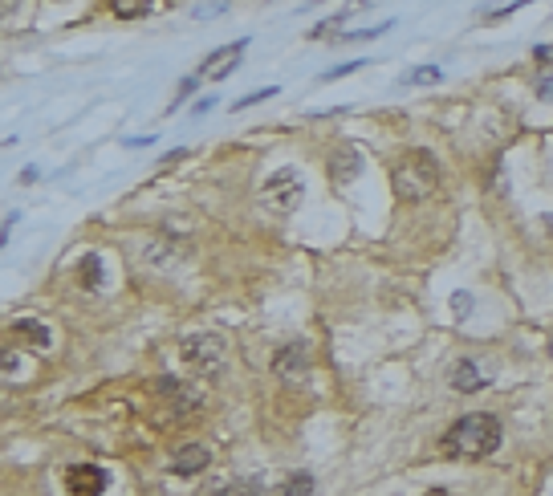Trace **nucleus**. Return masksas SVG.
I'll return each mask as SVG.
<instances>
[{
    "label": "nucleus",
    "instance_id": "nucleus-1",
    "mask_svg": "<svg viewBox=\"0 0 553 496\" xmlns=\"http://www.w3.org/2000/svg\"><path fill=\"white\" fill-rule=\"evenodd\" d=\"M504 439V427L496 415H464L460 423L443 431V451L448 456H460V460H480V456H492Z\"/></svg>",
    "mask_w": 553,
    "mask_h": 496
},
{
    "label": "nucleus",
    "instance_id": "nucleus-2",
    "mask_svg": "<svg viewBox=\"0 0 553 496\" xmlns=\"http://www.w3.org/2000/svg\"><path fill=\"white\" fill-rule=\"evenodd\" d=\"M390 183H395V196L399 199L419 203V199H427L431 191H436L439 167H436V159H431L427 150H407L403 159L395 163V171H390Z\"/></svg>",
    "mask_w": 553,
    "mask_h": 496
},
{
    "label": "nucleus",
    "instance_id": "nucleus-3",
    "mask_svg": "<svg viewBox=\"0 0 553 496\" xmlns=\"http://www.w3.org/2000/svg\"><path fill=\"white\" fill-rule=\"evenodd\" d=\"M301 199H305V183H301V175H297L293 167L273 171V175L264 179V187H260V203H264L273 215L297 212V208H301Z\"/></svg>",
    "mask_w": 553,
    "mask_h": 496
},
{
    "label": "nucleus",
    "instance_id": "nucleus-4",
    "mask_svg": "<svg viewBox=\"0 0 553 496\" xmlns=\"http://www.w3.org/2000/svg\"><path fill=\"white\" fill-rule=\"evenodd\" d=\"M183 362L192 366L199 379H211V374H220L228 362V346L220 333H192L187 342H183Z\"/></svg>",
    "mask_w": 553,
    "mask_h": 496
},
{
    "label": "nucleus",
    "instance_id": "nucleus-5",
    "mask_svg": "<svg viewBox=\"0 0 553 496\" xmlns=\"http://www.w3.org/2000/svg\"><path fill=\"white\" fill-rule=\"evenodd\" d=\"M65 488L69 496H102L110 488V472L98 463H69L65 468Z\"/></svg>",
    "mask_w": 553,
    "mask_h": 496
},
{
    "label": "nucleus",
    "instance_id": "nucleus-6",
    "mask_svg": "<svg viewBox=\"0 0 553 496\" xmlns=\"http://www.w3.org/2000/svg\"><path fill=\"white\" fill-rule=\"evenodd\" d=\"M244 45H248V37H240L236 45H224V49H216V53L208 57V61L199 66V73H195V78H199V82H224L228 73H232V69L240 66V53H244Z\"/></svg>",
    "mask_w": 553,
    "mask_h": 496
},
{
    "label": "nucleus",
    "instance_id": "nucleus-7",
    "mask_svg": "<svg viewBox=\"0 0 553 496\" xmlns=\"http://www.w3.org/2000/svg\"><path fill=\"white\" fill-rule=\"evenodd\" d=\"M273 374L285 382H297L309 374V354L301 342H293V346H281V354L273 358Z\"/></svg>",
    "mask_w": 553,
    "mask_h": 496
},
{
    "label": "nucleus",
    "instance_id": "nucleus-8",
    "mask_svg": "<svg viewBox=\"0 0 553 496\" xmlns=\"http://www.w3.org/2000/svg\"><path fill=\"white\" fill-rule=\"evenodd\" d=\"M211 463V447L208 444H183L171 456V476H199Z\"/></svg>",
    "mask_w": 553,
    "mask_h": 496
},
{
    "label": "nucleus",
    "instance_id": "nucleus-9",
    "mask_svg": "<svg viewBox=\"0 0 553 496\" xmlns=\"http://www.w3.org/2000/svg\"><path fill=\"white\" fill-rule=\"evenodd\" d=\"M362 175V150L358 147H338L330 150V179L346 187V183H354Z\"/></svg>",
    "mask_w": 553,
    "mask_h": 496
},
{
    "label": "nucleus",
    "instance_id": "nucleus-10",
    "mask_svg": "<svg viewBox=\"0 0 553 496\" xmlns=\"http://www.w3.org/2000/svg\"><path fill=\"white\" fill-rule=\"evenodd\" d=\"M13 338H25V342H29V346H37V350L53 346V333H49V326H45V321H37V317H16V321H13Z\"/></svg>",
    "mask_w": 553,
    "mask_h": 496
},
{
    "label": "nucleus",
    "instance_id": "nucleus-11",
    "mask_svg": "<svg viewBox=\"0 0 553 496\" xmlns=\"http://www.w3.org/2000/svg\"><path fill=\"white\" fill-rule=\"evenodd\" d=\"M452 386L455 391H464V395H476V391H484L488 379L480 374V366L472 362V358H464V362L452 366Z\"/></svg>",
    "mask_w": 553,
    "mask_h": 496
},
{
    "label": "nucleus",
    "instance_id": "nucleus-12",
    "mask_svg": "<svg viewBox=\"0 0 553 496\" xmlns=\"http://www.w3.org/2000/svg\"><path fill=\"white\" fill-rule=\"evenodd\" d=\"M159 391H163V395L175 398V411H179V415H187L192 407H199V403H204V395H199V391L183 386L179 379H159Z\"/></svg>",
    "mask_w": 553,
    "mask_h": 496
},
{
    "label": "nucleus",
    "instance_id": "nucleus-13",
    "mask_svg": "<svg viewBox=\"0 0 553 496\" xmlns=\"http://www.w3.org/2000/svg\"><path fill=\"white\" fill-rule=\"evenodd\" d=\"M78 281H81V289H90V293L106 285V265H102L98 252H86V256L78 261Z\"/></svg>",
    "mask_w": 553,
    "mask_h": 496
},
{
    "label": "nucleus",
    "instance_id": "nucleus-14",
    "mask_svg": "<svg viewBox=\"0 0 553 496\" xmlns=\"http://www.w3.org/2000/svg\"><path fill=\"white\" fill-rule=\"evenodd\" d=\"M273 496H313V476L309 472H289Z\"/></svg>",
    "mask_w": 553,
    "mask_h": 496
},
{
    "label": "nucleus",
    "instance_id": "nucleus-15",
    "mask_svg": "<svg viewBox=\"0 0 553 496\" xmlns=\"http://www.w3.org/2000/svg\"><path fill=\"white\" fill-rule=\"evenodd\" d=\"M110 8H114V17L134 20V17H146V13H151V0H114Z\"/></svg>",
    "mask_w": 553,
    "mask_h": 496
},
{
    "label": "nucleus",
    "instance_id": "nucleus-16",
    "mask_svg": "<svg viewBox=\"0 0 553 496\" xmlns=\"http://www.w3.org/2000/svg\"><path fill=\"white\" fill-rule=\"evenodd\" d=\"M423 82H439V69L436 66H419L407 73V85H423Z\"/></svg>",
    "mask_w": 553,
    "mask_h": 496
},
{
    "label": "nucleus",
    "instance_id": "nucleus-17",
    "mask_svg": "<svg viewBox=\"0 0 553 496\" xmlns=\"http://www.w3.org/2000/svg\"><path fill=\"white\" fill-rule=\"evenodd\" d=\"M390 25H374V29H350V33H338L342 41H371V37H383Z\"/></svg>",
    "mask_w": 553,
    "mask_h": 496
},
{
    "label": "nucleus",
    "instance_id": "nucleus-18",
    "mask_svg": "<svg viewBox=\"0 0 553 496\" xmlns=\"http://www.w3.org/2000/svg\"><path fill=\"white\" fill-rule=\"evenodd\" d=\"M224 8H228V0H208V4H195L192 13L204 20V17H216V13H224Z\"/></svg>",
    "mask_w": 553,
    "mask_h": 496
},
{
    "label": "nucleus",
    "instance_id": "nucleus-19",
    "mask_svg": "<svg viewBox=\"0 0 553 496\" xmlns=\"http://www.w3.org/2000/svg\"><path fill=\"white\" fill-rule=\"evenodd\" d=\"M273 94H276V85H264V90H257V94H248V98H240V102H236V106H240V110H244V106H252V102H264V98H273Z\"/></svg>",
    "mask_w": 553,
    "mask_h": 496
},
{
    "label": "nucleus",
    "instance_id": "nucleus-20",
    "mask_svg": "<svg viewBox=\"0 0 553 496\" xmlns=\"http://www.w3.org/2000/svg\"><path fill=\"white\" fill-rule=\"evenodd\" d=\"M195 85H199V78H183V82H179V98L171 102V106H179L183 98H192V90H195Z\"/></svg>",
    "mask_w": 553,
    "mask_h": 496
},
{
    "label": "nucleus",
    "instance_id": "nucleus-21",
    "mask_svg": "<svg viewBox=\"0 0 553 496\" xmlns=\"http://www.w3.org/2000/svg\"><path fill=\"white\" fill-rule=\"evenodd\" d=\"M452 309H455L460 317H464V314L472 309V293H455V297H452Z\"/></svg>",
    "mask_w": 553,
    "mask_h": 496
},
{
    "label": "nucleus",
    "instance_id": "nucleus-22",
    "mask_svg": "<svg viewBox=\"0 0 553 496\" xmlns=\"http://www.w3.org/2000/svg\"><path fill=\"white\" fill-rule=\"evenodd\" d=\"M537 98L553 102V78H541V85H537Z\"/></svg>",
    "mask_w": 553,
    "mask_h": 496
},
{
    "label": "nucleus",
    "instance_id": "nucleus-23",
    "mask_svg": "<svg viewBox=\"0 0 553 496\" xmlns=\"http://www.w3.org/2000/svg\"><path fill=\"white\" fill-rule=\"evenodd\" d=\"M358 66H362V61H346V66L330 69V73H325V78H342V73H350V69H358Z\"/></svg>",
    "mask_w": 553,
    "mask_h": 496
},
{
    "label": "nucleus",
    "instance_id": "nucleus-24",
    "mask_svg": "<svg viewBox=\"0 0 553 496\" xmlns=\"http://www.w3.org/2000/svg\"><path fill=\"white\" fill-rule=\"evenodd\" d=\"M211 106H216V98H199V102H195V118H199V114H208Z\"/></svg>",
    "mask_w": 553,
    "mask_h": 496
},
{
    "label": "nucleus",
    "instance_id": "nucleus-25",
    "mask_svg": "<svg viewBox=\"0 0 553 496\" xmlns=\"http://www.w3.org/2000/svg\"><path fill=\"white\" fill-rule=\"evenodd\" d=\"M313 4H322V0H313Z\"/></svg>",
    "mask_w": 553,
    "mask_h": 496
}]
</instances>
